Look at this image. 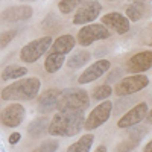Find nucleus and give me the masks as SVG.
I'll return each instance as SVG.
<instances>
[{
    "mask_svg": "<svg viewBox=\"0 0 152 152\" xmlns=\"http://www.w3.org/2000/svg\"><path fill=\"white\" fill-rule=\"evenodd\" d=\"M84 114L82 111L66 110L55 114L52 122L49 123L47 132L55 137H73L84 129Z\"/></svg>",
    "mask_w": 152,
    "mask_h": 152,
    "instance_id": "obj_1",
    "label": "nucleus"
},
{
    "mask_svg": "<svg viewBox=\"0 0 152 152\" xmlns=\"http://www.w3.org/2000/svg\"><path fill=\"white\" fill-rule=\"evenodd\" d=\"M75 44H76V41L72 35H61L55 40V43L52 41V44H50V52L44 61L46 72L47 73L58 72L62 67V64H64L67 53L75 47Z\"/></svg>",
    "mask_w": 152,
    "mask_h": 152,
    "instance_id": "obj_2",
    "label": "nucleus"
},
{
    "mask_svg": "<svg viewBox=\"0 0 152 152\" xmlns=\"http://www.w3.org/2000/svg\"><path fill=\"white\" fill-rule=\"evenodd\" d=\"M41 87V81L38 78H26L18 79L17 82L8 85L2 90L3 100H32Z\"/></svg>",
    "mask_w": 152,
    "mask_h": 152,
    "instance_id": "obj_3",
    "label": "nucleus"
},
{
    "mask_svg": "<svg viewBox=\"0 0 152 152\" xmlns=\"http://www.w3.org/2000/svg\"><path fill=\"white\" fill-rule=\"evenodd\" d=\"M88 104H90V96L85 90L81 88H67L62 90L58 94L56 100V108L59 111L66 110H76V111H84Z\"/></svg>",
    "mask_w": 152,
    "mask_h": 152,
    "instance_id": "obj_4",
    "label": "nucleus"
},
{
    "mask_svg": "<svg viewBox=\"0 0 152 152\" xmlns=\"http://www.w3.org/2000/svg\"><path fill=\"white\" fill-rule=\"evenodd\" d=\"M52 44V38L50 37H43V38H38L35 41H31L29 44H26L21 52H20V58L24 62H35L37 59H40L46 52L47 49Z\"/></svg>",
    "mask_w": 152,
    "mask_h": 152,
    "instance_id": "obj_5",
    "label": "nucleus"
},
{
    "mask_svg": "<svg viewBox=\"0 0 152 152\" xmlns=\"http://www.w3.org/2000/svg\"><path fill=\"white\" fill-rule=\"evenodd\" d=\"M111 111H113V102H110L107 99L102 100V104H99L90 113V116L87 117V120L84 122V129H87V131L97 129L99 126H102L110 119Z\"/></svg>",
    "mask_w": 152,
    "mask_h": 152,
    "instance_id": "obj_6",
    "label": "nucleus"
},
{
    "mask_svg": "<svg viewBox=\"0 0 152 152\" xmlns=\"http://www.w3.org/2000/svg\"><path fill=\"white\" fill-rule=\"evenodd\" d=\"M149 84V79L145 75L135 73L132 76H128V78H123L117 85H116V94L117 96H128V94H134L137 91L146 88Z\"/></svg>",
    "mask_w": 152,
    "mask_h": 152,
    "instance_id": "obj_7",
    "label": "nucleus"
},
{
    "mask_svg": "<svg viewBox=\"0 0 152 152\" xmlns=\"http://www.w3.org/2000/svg\"><path fill=\"white\" fill-rule=\"evenodd\" d=\"M110 37V31L104 24H87L78 32V43L81 46H90L94 41L105 40Z\"/></svg>",
    "mask_w": 152,
    "mask_h": 152,
    "instance_id": "obj_8",
    "label": "nucleus"
},
{
    "mask_svg": "<svg viewBox=\"0 0 152 152\" xmlns=\"http://www.w3.org/2000/svg\"><path fill=\"white\" fill-rule=\"evenodd\" d=\"M102 11V6H100L99 2L96 0H91V2H87L84 5L79 6L78 12L73 18L75 24H87V23H91L93 20H96Z\"/></svg>",
    "mask_w": 152,
    "mask_h": 152,
    "instance_id": "obj_9",
    "label": "nucleus"
},
{
    "mask_svg": "<svg viewBox=\"0 0 152 152\" xmlns=\"http://www.w3.org/2000/svg\"><path fill=\"white\" fill-rule=\"evenodd\" d=\"M148 114V104L145 102H140L137 104L134 108H131L125 116L120 117V120L117 122V126L119 128H131V126L140 123L142 120H145Z\"/></svg>",
    "mask_w": 152,
    "mask_h": 152,
    "instance_id": "obj_10",
    "label": "nucleus"
},
{
    "mask_svg": "<svg viewBox=\"0 0 152 152\" xmlns=\"http://www.w3.org/2000/svg\"><path fill=\"white\" fill-rule=\"evenodd\" d=\"M24 116H26V111H24L23 105L12 104L0 113V120H2V123L6 125L8 128H15V126H18L23 122Z\"/></svg>",
    "mask_w": 152,
    "mask_h": 152,
    "instance_id": "obj_11",
    "label": "nucleus"
},
{
    "mask_svg": "<svg viewBox=\"0 0 152 152\" xmlns=\"http://www.w3.org/2000/svg\"><path fill=\"white\" fill-rule=\"evenodd\" d=\"M110 67H111V62H110L108 59H99V61L94 62V64H91L90 67H88V69L79 76L78 82H79V84H90V82L99 79L100 76H102Z\"/></svg>",
    "mask_w": 152,
    "mask_h": 152,
    "instance_id": "obj_12",
    "label": "nucleus"
},
{
    "mask_svg": "<svg viewBox=\"0 0 152 152\" xmlns=\"http://www.w3.org/2000/svg\"><path fill=\"white\" fill-rule=\"evenodd\" d=\"M102 24L107 26L108 29L116 31L120 35H123L129 31V20L126 17H123L122 14H119V12H110V14L104 15Z\"/></svg>",
    "mask_w": 152,
    "mask_h": 152,
    "instance_id": "obj_13",
    "label": "nucleus"
},
{
    "mask_svg": "<svg viewBox=\"0 0 152 152\" xmlns=\"http://www.w3.org/2000/svg\"><path fill=\"white\" fill-rule=\"evenodd\" d=\"M32 14H34V9L31 6H11L0 14V20L2 21H23V20L31 18Z\"/></svg>",
    "mask_w": 152,
    "mask_h": 152,
    "instance_id": "obj_14",
    "label": "nucleus"
},
{
    "mask_svg": "<svg viewBox=\"0 0 152 152\" xmlns=\"http://www.w3.org/2000/svg\"><path fill=\"white\" fill-rule=\"evenodd\" d=\"M152 67V52L145 50V52L135 53L129 61H128V69L132 73H142L146 72Z\"/></svg>",
    "mask_w": 152,
    "mask_h": 152,
    "instance_id": "obj_15",
    "label": "nucleus"
},
{
    "mask_svg": "<svg viewBox=\"0 0 152 152\" xmlns=\"http://www.w3.org/2000/svg\"><path fill=\"white\" fill-rule=\"evenodd\" d=\"M58 90H47L44 91L40 99H38V111L47 114V113H52L56 108V100H58Z\"/></svg>",
    "mask_w": 152,
    "mask_h": 152,
    "instance_id": "obj_16",
    "label": "nucleus"
},
{
    "mask_svg": "<svg viewBox=\"0 0 152 152\" xmlns=\"http://www.w3.org/2000/svg\"><path fill=\"white\" fill-rule=\"evenodd\" d=\"M47 128H49V119L46 116H41L31 122V125L28 126V134L38 138L47 131Z\"/></svg>",
    "mask_w": 152,
    "mask_h": 152,
    "instance_id": "obj_17",
    "label": "nucleus"
},
{
    "mask_svg": "<svg viewBox=\"0 0 152 152\" xmlns=\"http://www.w3.org/2000/svg\"><path fill=\"white\" fill-rule=\"evenodd\" d=\"M93 142H94V135L93 134H85L79 138L78 142H75L67 149V152H90Z\"/></svg>",
    "mask_w": 152,
    "mask_h": 152,
    "instance_id": "obj_18",
    "label": "nucleus"
},
{
    "mask_svg": "<svg viewBox=\"0 0 152 152\" xmlns=\"http://www.w3.org/2000/svg\"><path fill=\"white\" fill-rule=\"evenodd\" d=\"M28 75V69L21 66H8L2 72V79L9 81V79H20L21 76Z\"/></svg>",
    "mask_w": 152,
    "mask_h": 152,
    "instance_id": "obj_19",
    "label": "nucleus"
},
{
    "mask_svg": "<svg viewBox=\"0 0 152 152\" xmlns=\"http://www.w3.org/2000/svg\"><path fill=\"white\" fill-rule=\"evenodd\" d=\"M91 55L85 52V50H82V52H76L75 55H72L69 59H67V67L70 69H78V67H82L85 66L88 61H90Z\"/></svg>",
    "mask_w": 152,
    "mask_h": 152,
    "instance_id": "obj_20",
    "label": "nucleus"
},
{
    "mask_svg": "<svg viewBox=\"0 0 152 152\" xmlns=\"http://www.w3.org/2000/svg\"><path fill=\"white\" fill-rule=\"evenodd\" d=\"M84 2L85 0H61V2L58 3V8H59V11L62 12V14H69V12H72L73 9L79 8Z\"/></svg>",
    "mask_w": 152,
    "mask_h": 152,
    "instance_id": "obj_21",
    "label": "nucleus"
},
{
    "mask_svg": "<svg viewBox=\"0 0 152 152\" xmlns=\"http://www.w3.org/2000/svg\"><path fill=\"white\" fill-rule=\"evenodd\" d=\"M111 94H113V88H111L110 85H100V87L94 88L93 99H96V100H105V99H108Z\"/></svg>",
    "mask_w": 152,
    "mask_h": 152,
    "instance_id": "obj_22",
    "label": "nucleus"
},
{
    "mask_svg": "<svg viewBox=\"0 0 152 152\" xmlns=\"http://www.w3.org/2000/svg\"><path fill=\"white\" fill-rule=\"evenodd\" d=\"M58 146H59L58 140H47V142H43L38 148H35L32 152H55Z\"/></svg>",
    "mask_w": 152,
    "mask_h": 152,
    "instance_id": "obj_23",
    "label": "nucleus"
},
{
    "mask_svg": "<svg viewBox=\"0 0 152 152\" xmlns=\"http://www.w3.org/2000/svg\"><path fill=\"white\" fill-rule=\"evenodd\" d=\"M15 37H17V29H11V31L2 32V34H0V46H2V47L8 46Z\"/></svg>",
    "mask_w": 152,
    "mask_h": 152,
    "instance_id": "obj_24",
    "label": "nucleus"
},
{
    "mask_svg": "<svg viewBox=\"0 0 152 152\" xmlns=\"http://www.w3.org/2000/svg\"><path fill=\"white\" fill-rule=\"evenodd\" d=\"M126 17H128L129 20H132V21H137V20L142 18V12L135 5H129L128 8H126Z\"/></svg>",
    "mask_w": 152,
    "mask_h": 152,
    "instance_id": "obj_25",
    "label": "nucleus"
},
{
    "mask_svg": "<svg viewBox=\"0 0 152 152\" xmlns=\"http://www.w3.org/2000/svg\"><path fill=\"white\" fill-rule=\"evenodd\" d=\"M20 140H21V135H20V132H12V134L9 135V140H8V142H9L11 145H17Z\"/></svg>",
    "mask_w": 152,
    "mask_h": 152,
    "instance_id": "obj_26",
    "label": "nucleus"
},
{
    "mask_svg": "<svg viewBox=\"0 0 152 152\" xmlns=\"http://www.w3.org/2000/svg\"><path fill=\"white\" fill-rule=\"evenodd\" d=\"M145 119H146V122H148L149 125H152V110L148 111V114H146V117H145Z\"/></svg>",
    "mask_w": 152,
    "mask_h": 152,
    "instance_id": "obj_27",
    "label": "nucleus"
},
{
    "mask_svg": "<svg viewBox=\"0 0 152 152\" xmlns=\"http://www.w3.org/2000/svg\"><path fill=\"white\" fill-rule=\"evenodd\" d=\"M143 152H152V142H149L146 146H145V151Z\"/></svg>",
    "mask_w": 152,
    "mask_h": 152,
    "instance_id": "obj_28",
    "label": "nucleus"
},
{
    "mask_svg": "<svg viewBox=\"0 0 152 152\" xmlns=\"http://www.w3.org/2000/svg\"><path fill=\"white\" fill-rule=\"evenodd\" d=\"M94 152H107V148H105L104 145H100V146H99V148H97Z\"/></svg>",
    "mask_w": 152,
    "mask_h": 152,
    "instance_id": "obj_29",
    "label": "nucleus"
},
{
    "mask_svg": "<svg viewBox=\"0 0 152 152\" xmlns=\"http://www.w3.org/2000/svg\"><path fill=\"white\" fill-rule=\"evenodd\" d=\"M21 2H34V0H21Z\"/></svg>",
    "mask_w": 152,
    "mask_h": 152,
    "instance_id": "obj_30",
    "label": "nucleus"
},
{
    "mask_svg": "<svg viewBox=\"0 0 152 152\" xmlns=\"http://www.w3.org/2000/svg\"><path fill=\"white\" fill-rule=\"evenodd\" d=\"M111 2H113V0H111Z\"/></svg>",
    "mask_w": 152,
    "mask_h": 152,
    "instance_id": "obj_31",
    "label": "nucleus"
}]
</instances>
